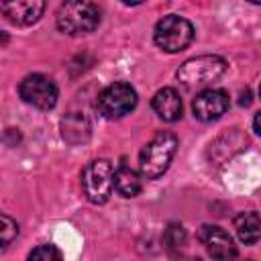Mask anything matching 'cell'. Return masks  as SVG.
I'll return each mask as SVG.
<instances>
[{
  "label": "cell",
  "instance_id": "1",
  "mask_svg": "<svg viewBox=\"0 0 261 261\" xmlns=\"http://www.w3.org/2000/svg\"><path fill=\"white\" fill-rule=\"evenodd\" d=\"M177 151V137L169 130L157 133L139 155V171L145 179H157L163 175Z\"/></svg>",
  "mask_w": 261,
  "mask_h": 261
},
{
  "label": "cell",
  "instance_id": "2",
  "mask_svg": "<svg viewBox=\"0 0 261 261\" xmlns=\"http://www.w3.org/2000/svg\"><path fill=\"white\" fill-rule=\"evenodd\" d=\"M100 8L94 2L73 0L65 2L57 10V29L65 35H88L98 29L100 24Z\"/></svg>",
  "mask_w": 261,
  "mask_h": 261
},
{
  "label": "cell",
  "instance_id": "3",
  "mask_svg": "<svg viewBox=\"0 0 261 261\" xmlns=\"http://www.w3.org/2000/svg\"><path fill=\"white\" fill-rule=\"evenodd\" d=\"M226 69V61L218 55H200L188 59L179 69H177V80L184 88L196 90L204 88L210 82L218 80Z\"/></svg>",
  "mask_w": 261,
  "mask_h": 261
},
{
  "label": "cell",
  "instance_id": "4",
  "mask_svg": "<svg viewBox=\"0 0 261 261\" xmlns=\"http://www.w3.org/2000/svg\"><path fill=\"white\" fill-rule=\"evenodd\" d=\"M153 41L167 53H179L194 41V27L184 16L167 14L155 24Z\"/></svg>",
  "mask_w": 261,
  "mask_h": 261
},
{
  "label": "cell",
  "instance_id": "5",
  "mask_svg": "<svg viewBox=\"0 0 261 261\" xmlns=\"http://www.w3.org/2000/svg\"><path fill=\"white\" fill-rule=\"evenodd\" d=\"M116 169L108 159H94L82 171V188L90 202L104 204L114 190Z\"/></svg>",
  "mask_w": 261,
  "mask_h": 261
},
{
  "label": "cell",
  "instance_id": "6",
  "mask_svg": "<svg viewBox=\"0 0 261 261\" xmlns=\"http://www.w3.org/2000/svg\"><path fill=\"white\" fill-rule=\"evenodd\" d=\"M137 106V92L130 84L126 82H114L110 86H106L96 100V108L98 112L108 118H122L124 114H128L133 108Z\"/></svg>",
  "mask_w": 261,
  "mask_h": 261
},
{
  "label": "cell",
  "instance_id": "7",
  "mask_svg": "<svg viewBox=\"0 0 261 261\" xmlns=\"http://www.w3.org/2000/svg\"><path fill=\"white\" fill-rule=\"evenodd\" d=\"M18 94L20 98L39 108V110H51L57 104V86L53 80L41 73H31L18 84Z\"/></svg>",
  "mask_w": 261,
  "mask_h": 261
},
{
  "label": "cell",
  "instance_id": "8",
  "mask_svg": "<svg viewBox=\"0 0 261 261\" xmlns=\"http://www.w3.org/2000/svg\"><path fill=\"white\" fill-rule=\"evenodd\" d=\"M198 239L206 247L208 255L212 259H216V261H230V259L237 257V245H234L232 237L224 228H220L216 224H204V226H200Z\"/></svg>",
  "mask_w": 261,
  "mask_h": 261
},
{
  "label": "cell",
  "instance_id": "9",
  "mask_svg": "<svg viewBox=\"0 0 261 261\" xmlns=\"http://www.w3.org/2000/svg\"><path fill=\"white\" fill-rule=\"evenodd\" d=\"M228 94L224 90H214V88H208V90H202L194 102H192V112L198 120L202 122H210V120H216L220 118L226 110H228Z\"/></svg>",
  "mask_w": 261,
  "mask_h": 261
},
{
  "label": "cell",
  "instance_id": "10",
  "mask_svg": "<svg viewBox=\"0 0 261 261\" xmlns=\"http://www.w3.org/2000/svg\"><path fill=\"white\" fill-rule=\"evenodd\" d=\"M0 8L10 22L27 27V24H33L41 18V14L45 10V2H41V0H14V2H2Z\"/></svg>",
  "mask_w": 261,
  "mask_h": 261
},
{
  "label": "cell",
  "instance_id": "11",
  "mask_svg": "<svg viewBox=\"0 0 261 261\" xmlns=\"http://www.w3.org/2000/svg\"><path fill=\"white\" fill-rule=\"evenodd\" d=\"M151 106L155 114L165 122H175L181 116V98L173 88H161L155 92Z\"/></svg>",
  "mask_w": 261,
  "mask_h": 261
},
{
  "label": "cell",
  "instance_id": "12",
  "mask_svg": "<svg viewBox=\"0 0 261 261\" xmlns=\"http://www.w3.org/2000/svg\"><path fill=\"white\" fill-rule=\"evenodd\" d=\"M232 224L241 243L255 245L261 239V216L257 212H239Z\"/></svg>",
  "mask_w": 261,
  "mask_h": 261
},
{
  "label": "cell",
  "instance_id": "13",
  "mask_svg": "<svg viewBox=\"0 0 261 261\" xmlns=\"http://www.w3.org/2000/svg\"><path fill=\"white\" fill-rule=\"evenodd\" d=\"M141 188H143V184H141L139 173L122 163L114 173V190L124 198H135L141 192Z\"/></svg>",
  "mask_w": 261,
  "mask_h": 261
},
{
  "label": "cell",
  "instance_id": "14",
  "mask_svg": "<svg viewBox=\"0 0 261 261\" xmlns=\"http://www.w3.org/2000/svg\"><path fill=\"white\" fill-rule=\"evenodd\" d=\"M186 241H188V234H186V228L177 222H171L165 232H163V245L167 247L169 253H177L186 247Z\"/></svg>",
  "mask_w": 261,
  "mask_h": 261
},
{
  "label": "cell",
  "instance_id": "15",
  "mask_svg": "<svg viewBox=\"0 0 261 261\" xmlns=\"http://www.w3.org/2000/svg\"><path fill=\"white\" fill-rule=\"evenodd\" d=\"M29 261H63L61 251L55 245H39L31 251Z\"/></svg>",
  "mask_w": 261,
  "mask_h": 261
},
{
  "label": "cell",
  "instance_id": "16",
  "mask_svg": "<svg viewBox=\"0 0 261 261\" xmlns=\"http://www.w3.org/2000/svg\"><path fill=\"white\" fill-rule=\"evenodd\" d=\"M0 222H2V247H8V243L18 234V224L8 216V214H2L0 216Z\"/></svg>",
  "mask_w": 261,
  "mask_h": 261
},
{
  "label": "cell",
  "instance_id": "17",
  "mask_svg": "<svg viewBox=\"0 0 261 261\" xmlns=\"http://www.w3.org/2000/svg\"><path fill=\"white\" fill-rule=\"evenodd\" d=\"M253 126H255V130H257V135L261 137V112L255 114V118H253Z\"/></svg>",
  "mask_w": 261,
  "mask_h": 261
},
{
  "label": "cell",
  "instance_id": "18",
  "mask_svg": "<svg viewBox=\"0 0 261 261\" xmlns=\"http://www.w3.org/2000/svg\"><path fill=\"white\" fill-rule=\"evenodd\" d=\"M181 261H202V259H198V257H188V259H181Z\"/></svg>",
  "mask_w": 261,
  "mask_h": 261
},
{
  "label": "cell",
  "instance_id": "19",
  "mask_svg": "<svg viewBox=\"0 0 261 261\" xmlns=\"http://www.w3.org/2000/svg\"><path fill=\"white\" fill-rule=\"evenodd\" d=\"M259 96H261V86H259Z\"/></svg>",
  "mask_w": 261,
  "mask_h": 261
}]
</instances>
